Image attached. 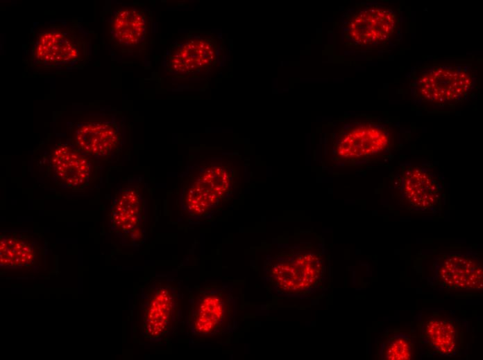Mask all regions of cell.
<instances>
[{
    "label": "cell",
    "mask_w": 483,
    "mask_h": 360,
    "mask_svg": "<svg viewBox=\"0 0 483 360\" xmlns=\"http://www.w3.org/2000/svg\"><path fill=\"white\" fill-rule=\"evenodd\" d=\"M402 12L397 6L362 3L348 9L340 23L343 44L359 51L389 53L402 36Z\"/></svg>",
    "instance_id": "cell-4"
},
{
    "label": "cell",
    "mask_w": 483,
    "mask_h": 360,
    "mask_svg": "<svg viewBox=\"0 0 483 360\" xmlns=\"http://www.w3.org/2000/svg\"><path fill=\"white\" fill-rule=\"evenodd\" d=\"M483 267L480 253L450 251L438 255L430 269L427 284L442 291L482 290Z\"/></svg>",
    "instance_id": "cell-9"
},
{
    "label": "cell",
    "mask_w": 483,
    "mask_h": 360,
    "mask_svg": "<svg viewBox=\"0 0 483 360\" xmlns=\"http://www.w3.org/2000/svg\"><path fill=\"white\" fill-rule=\"evenodd\" d=\"M332 137L334 160L346 164L386 165L402 147L397 125L377 116L348 118Z\"/></svg>",
    "instance_id": "cell-3"
},
{
    "label": "cell",
    "mask_w": 483,
    "mask_h": 360,
    "mask_svg": "<svg viewBox=\"0 0 483 360\" xmlns=\"http://www.w3.org/2000/svg\"><path fill=\"white\" fill-rule=\"evenodd\" d=\"M1 268L17 273L38 272L42 265V246L31 235L6 232L1 235Z\"/></svg>",
    "instance_id": "cell-13"
},
{
    "label": "cell",
    "mask_w": 483,
    "mask_h": 360,
    "mask_svg": "<svg viewBox=\"0 0 483 360\" xmlns=\"http://www.w3.org/2000/svg\"><path fill=\"white\" fill-rule=\"evenodd\" d=\"M48 162L56 180L70 189H81L92 179L90 157L69 143H58L51 151Z\"/></svg>",
    "instance_id": "cell-14"
},
{
    "label": "cell",
    "mask_w": 483,
    "mask_h": 360,
    "mask_svg": "<svg viewBox=\"0 0 483 360\" xmlns=\"http://www.w3.org/2000/svg\"><path fill=\"white\" fill-rule=\"evenodd\" d=\"M218 45L215 38L206 33H189L170 46L165 58L167 70L182 78L206 75L215 65Z\"/></svg>",
    "instance_id": "cell-10"
},
{
    "label": "cell",
    "mask_w": 483,
    "mask_h": 360,
    "mask_svg": "<svg viewBox=\"0 0 483 360\" xmlns=\"http://www.w3.org/2000/svg\"><path fill=\"white\" fill-rule=\"evenodd\" d=\"M269 281L278 290L298 294L315 287L325 272V260L312 252L298 253L273 261L267 267Z\"/></svg>",
    "instance_id": "cell-11"
},
{
    "label": "cell",
    "mask_w": 483,
    "mask_h": 360,
    "mask_svg": "<svg viewBox=\"0 0 483 360\" xmlns=\"http://www.w3.org/2000/svg\"><path fill=\"white\" fill-rule=\"evenodd\" d=\"M419 344L416 330L388 329L376 344V357L381 360H411L417 357Z\"/></svg>",
    "instance_id": "cell-17"
},
{
    "label": "cell",
    "mask_w": 483,
    "mask_h": 360,
    "mask_svg": "<svg viewBox=\"0 0 483 360\" xmlns=\"http://www.w3.org/2000/svg\"><path fill=\"white\" fill-rule=\"evenodd\" d=\"M73 145L90 158L108 159L121 145L118 125L108 120H88L77 125L72 134Z\"/></svg>",
    "instance_id": "cell-12"
},
{
    "label": "cell",
    "mask_w": 483,
    "mask_h": 360,
    "mask_svg": "<svg viewBox=\"0 0 483 360\" xmlns=\"http://www.w3.org/2000/svg\"><path fill=\"white\" fill-rule=\"evenodd\" d=\"M143 208L138 192L126 189L115 200L110 213L112 229L133 242L137 241L141 232Z\"/></svg>",
    "instance_id": "cell-16"
},
{
    "label": "cell",
    "mask_w": 483,
    "mask_h": 360,
    "mask_svg": "<svg viewBox=\"0 0 483 360\" xmlns=\"http://www.w3.org/2000/svg\"><path fill=\"white\" fill-rule=\"evenodd\" d=\"M393 199L414 213H437L444 201V183L429 163H402L390 179Z\"/></svg>",
    "instance_id": "cell-7"
},
{
    "label": "cell",
    "mask_w": 483,
    "mask_h": 360,
    "mask_svg": "<svg viewBox=\"0 0 483 360\" xmlns=\"http://www.w3.org/2000/svg\"><path fill=\"white\" fill-rule=\"evenodd\" d=\"M236 299L226 286L205 285L189 297L185 324L196 337L229 334L236 326Z\"/></svg>",
    "instance_id": "cell-6"
},
{
    "label": "cell",
    "mask_w": 483,
    "mask_h": 360,
    "mask_svg": "<svg viewBox=\"0 0 483 360\" xmlns=\"http://www.w3.org/2000/svg\"><path fill=\"white\" fill-rule=\"evenodd\" d=\"M28 64L36 73L81 68L92 55L90 33L75 20H51L32 30Z\"/></svg>",
    "instance_id": "cell-2"
},
{
    "label": "cell",
    "mask_w": 483,
    "mask_h": 360,
    "mask_svg": "<svg viewBox=\"0 0 483 360\" xmlns=\"http://www.w3.org/2000/svg\"><path fill=\"white\" fill-rule=\"evenodd\" d=\"M409 98L427 111L455 109L473 98L480 89L473 64L424 63L406 75Z\"/></svg>",
    "instance_id": "cell-1"
},
{
    "label": "cell",
    "mask_w": 483,
    "mask_h": 360,
    "mask_svg": "<svg viewBox=\"0 0 483 360\" xmlns=\"http://www.w3.org/2000/svg\"><path fill=\"white\" fill-rule=\"evenodd\" d=\"M417 327L418 344L425 356L452 358L468 351L469 323L453 314L432 312Z\"/></svg>",
    "instance_id": "cell-8"
},
{
    "label": "cell",
    "mask_w": 483,
    "mask_h": 360,
    "mask_svg": "<svg viewBox=\"0 0 483 360\" xmlns=\"http://www.w3.org/2000/svg\"><path fill=\"white\" fill-rule=\"evenodd\" d=\"M180 291L173 280H154L137 296V325L149 341H166L176 332L180 318Z\"/></svg>",
    "instance_id": "cell-5"
},
{
    "label": "cell",
    "mask_w": 483,
    "mask_h": 360,
    "mask_svg": "<svg viewBox=\"0 0 483 360\" xmlns=\"http://www.w3.org/2000/svg\"><path fill=\"white\" fill-rule=\"evenodd\" d=\"M146 33V14L135 6H122L115 10L108 19L110 42L121 50L139 47L145 41Z\"/></svg>",
    "instance_id": "cell-15"
}]
</instances>
